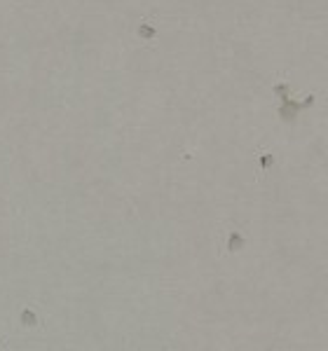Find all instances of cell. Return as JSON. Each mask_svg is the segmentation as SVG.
Masks as SVG:
<instances>
[{
    "label": "cell",
    "mask_w": 328,
    "mask_h": 351,
    "mask_svg": "<svg viewBox=\"0 0 328 351\" xmlns=\"http://www.w3.org/2000/svg\"><path fill=\"white\" fill-rule=\"evenodd\" d=\"M244 246H246V236L239 230H232L227 234V253H239V250H244Z\"/></svg>",
    "instance_id": "cell-2"
},
{
    "label": "cell",
    "mask_w": 328,
    "mask_h": 351,
    "mask_svg": "<svg viewBox=\"0 0 328 351\" xmlns=\"http://www.w3.org/2000/svg\"><path fill=\"white\" fill-rule=\"evenodd\" d=\"M272 94L279 96V98H286V96H291V87H289V82H277L274 87H272Z\"/></svg>",
    "instance_id": "cell-4"
},
{
    "label": "cell",
    "mask_w": 328,
    "mask_h": 351,
    "mask_svg": "<svg viewBox=\"0 0 328 351\" xmlns=\"http://www.w3.org/2000/svg\"><path fill=\"white\" fill-rule=\"evenodd\" d=\"M326 232H328V218H326Z\"/></svg>",
    "instance_id": "cell-8"
},
{
    "label": "cell",
    "mask_w": 328,
    "mask_h": 351,
    "mask_svg": "<svg viewBox=\"0 0 328 351\" xmlns=\"http://www.w3.org/2000/svg\"><path fill=\"white\" fill-rule=\"evenodd\" d=\"M138 35H141L143 40H153L155 38V28L150 24H141V28H138Z\"/></svg>",
    "instance_id": "cell-5"
},
{
    "label": "cell",
    "mask_w": 328,
    "mask_h": 351,
    "mask_svg": "<svg viewBox=\"0 0 328 351\" xmlns=\"http://www.w3.org/2000/svg\"><path fill=\"white\" fill-rule=\"evenodd\" d=\"M300 110H303L300 101L286 96V98H282V106L277 108V117L284 122V124H296V122H298V113H300Z\"/></svg>",
    "instance_id": "cell-1"
},
{
    "label": "cell",
    "mask_w": 328,
    "mask_h": 351,
    "mask_svg": "<svg viewBox=\"0 0 328 351\" xmlns=\"http://www.w3.org/2000/svg\"><path fill=\"white\" fill-rule=\"evenodd\" d=\"M277 166V155L272 153H258V169L260 171H270V169H274Z\"/></svg>",
    "instance_id": "cell-3"
},
{
    "label": "cell",
    "mask_w": 328,
    "mask_h": 351,
    "mask_svg": "<svg viewBox=\"0 0 328 351\" xmlns=\"http://www.w3.org/2000/svg\"><path fill=\"white\" fill-rule=\"evenodd\" d=\"M21 323H24V326H33V323H35V314L26 309V312L21 314Z\"/></svg>",
    "instance_id": "cell-6"
},
{
    "label": "cell",
    "mask_w": 328,
    "mask_h": 351,
    "mask_svg": "<svg viewBox=\"0 0 328 351\" xmlns=\"http://www.w3.org/2000/svg\"><path fill=\"white\" fill-rule=\"evenodd\" d=\"M314 103H316V96L314 94H307V96H305V101H300V106H303V110H309L312 106H314Z\"/></svg>",
    "instance_id": "cell-7"
}]
</instances>
